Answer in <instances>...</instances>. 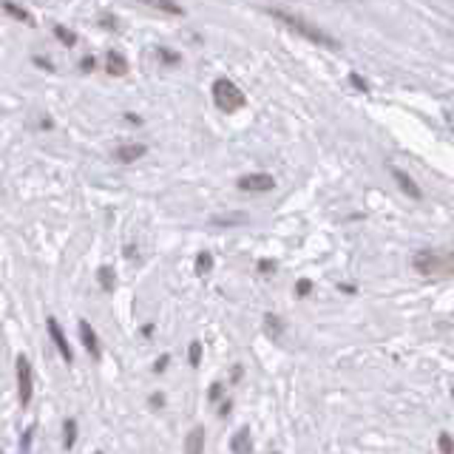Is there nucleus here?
Returning a JSON list of instances; mask_svg holds the SVG:
<instances>
[{
  "mask_svg": "<svg viewBox=\"0 0 454 454\" xmlns=\"http://www.w3.org/2000/svg\"><path fill=\"white\" fill-rule=\"evenodd\" d=\"M267 12H270L276 21H281L284 26H290L293 32H298L301 37H307V40H313V43H318V46H327V49H341V43H338L332 35H327L324 29L313 26V23L304 21V18H296V15H290V12L279 9V6H267Z\"/></svg>",
  "mask_w": 454,
  "mask_h": 454,
  "instance_id": "1",
  "label": "nucleus"
},
{
  "mask_svg": "<svg viewBox=\"0 0 454 454\" xmlns=\"http://www.w3.org/2000/svg\"><path fill=\"white\" fill-rule=\"evenodd\" d=\"M213 103H216V108L219 111H239L248 100H245V91L233 83V80H227V77H221V80H216L213 83Z\"/></svg>",
  "mask_w": 454,
  "mask_h": 454,
  "instance_id": "2",
  "label": "nucleus"
},
{
  "mask_svg": "<svg viewBox=\"0 0 454 454\" xmlns=\"http://www.w3.org/2000/svg\"><path fill=\"white\" fill-rule=\"evenodd\" d=\"M18 395L23 406H29L35 395V375H32V363L26 355H18Z\"/></svg>",
  "mask_w": 454,
  "mask_h": 454,
  "instance_id": "3",
  "label": "nucleus"
},
{
  "mask_svg": "<svg viewBox=\"0 0 454 454\" xmlns=\"http://www.w3.org/2000/svg\"><path fill=\"white\" fill-rule=\"evenodd\" d=\"M273 187H276V179L270 173H250L239 179V190H248V193H270Z\"/></svg>",
  "mask_w": 454,
  "mask_h": 454,
  "instance_id": "4",
  "label": "nucleus"
},
{
  "mask_svg": "<svg viewBox=\"0 0 454 454\" xmlns=\"http://www.w3.org/2000/svg\"><path fill=\"white\" fill-rule=\"evenodd\" d=\"M412 267H414L417 273H423V276H431V273L440 270V256H437L434 250L423 248V250H417V253L412 256Z\"/></svg>",
  "mask_w": 454,
  "mask_h": 454,
  "instance_id": "5",
  "label": "nucleus"
},
{
  "mask_svg": "<svg viewBox=\"0 0 454 454\" xmlns=\"http://www.w3.org/2000/svg\"><path fill=\"white\" fill-rule=\"evenodd\" d=\"M46 327H49V335H52L54 347L60 349L63 361H66V363H71V361H74V352H71V344H69V338H66V332H63L60 321H57V318H49V321H46Z\"/></svg>",
  "mask_w": 454,
  "mask_h": 454,
  "instance_id": "6",
  "label": "nucleus"
},
{
  "mask_svg": "<svg viewBox=\"0 0 454 454\" xmlns=\"http://www.w3.org/2000/svg\"><path fill=\"white\" fill-rule=\"evenodd\" d=\"M250 221V213L248 210H227V213H216L207 219V224L213 227H239V224H248Z\"/></svg>",
  "mask_w": 454,
  "mask_h": 454,
  "instance_id": "7",
  "label": "nucleus"
},
{
  "mask_svg": "<svg viewBox=\"0 0 454 454\" xmlns=\"http://www.w3.org/2000/svg\"><path fill=\"white\" fill-rule=\"evenodd\" d=\"M148 153V145H142V142H131V145H120L117 151H114V162H120V165H131V162H136L139 156H145Z\"/></svg>",
  "mask_w": 454,
  "mask_h": 454,
  "instance_id": "8",
  "label": "nucleus"
},
{
  "mask_svg": "<svg viewBox=\"0 0 454 454\" xmlns=\"http://www.w3.org/2000/svg\"><path fill=\"white\" fill-rule=\"evenodd\" d=\"M389 173L395 176V182H397V187H400V190H403L406 196H412V199H423V190L417 187V182H414V179H412L409 173H403V170H400V168H395V165L389 168Z\"/></svg>",
  "mask_w": 454,
  "mask_h": 454,
  "instance_id": "9",
  "label": "nucleus"
},
{
  "mask_svg": "<svg viewBox=\"0 0 454 454\" xmlns=\"http://www.w3.org/2000/svg\"><path fill=\"white\" fill-rule=\"evenodd\" d=\"M80 338H83L86 352L97 361V358H100V341H97V332H94V327H91L88 321H80Z\"/></svg>",
  "mask_w": 454,
  "mask_h": 454,
  "instance_id": "10",
  "label": "nucleus"
},
{
  "mask_svg": "<svg viewBox=\"0 0 454 454\" xmlns=\"http://www.w3.org/2000/svg\"><path fill=\"white\" fill-rule=\"evenodd\" d=\"M231 451L233 454H250L253 451V437H250V429H239L233 437H231Z\"/></svg>",
  "mask_w": 454,
  "mask_h": 454,
  "instance_id": "11",
  "label": "nucleus"
},
{
  "mask_svg": "<svg viewBox=\"0 0 454 454\" xmlns=\"http://www.w3.org/2000/svg\"><path fill=\"white\" fill-rule=\"evenodd\" d=\"M105 71L111 74V77H122V74H128V60L120 54V52H108L105 54Z\"/></svg>",
  "mask_w": 454,
  "mask_h": 454,
  "instance_id": "12",
  "label": "nucleus"
},
{
  "mask_svg": "<svg viewBox=\"0 0 454 454\" xmlns=\"http://www.w3.org/2000/svg\"><path fill=\"white\" fill-rule=\"evenodd\" d=\"M204 451V429L193 426L185 437V454H202Z\"/></svg>",
  "mask_w": 454,
  "mask_h": 454,
  "instance_id": "13",
  "label": "nucleus"
},
{
  "mask_svg": "<svg viewBox=\"0 0 454 454\" xmlns=\"http://www.w3.org/2000/svg\"><path fill=\"white\" fill-rule=\"evenodd\" d=\"M264 332H267L270 338H281V335H284V321H281L276 313H267V315H264Z\"/></svg>",
  "mask_w": 454,
  "mask_h": 454,
  "instance_id": "14",
  "label": "nucleus"
},
{
  "mask_svg": "<svg viewBox=\"0 0 454 454\" xmlns=\"http://www.w3.org/2000/svg\"><path fill=\"white\" fill-rule=\"evenodd\" d=\"M97 281H100V287H103L105 293H114V290H117V273H114L111 267H100V270H97Z\"/></svg>",
  "mask_w": 454,
  "mask_h": 454,
  "instance_id": "15",
  "label": "nucleus"
},
{
  "mask_svg": "<svg viewBox=\"0 0 454 454\" xmlns=\"http://www.w3.org/2000/svg\"><path fill=\"white\" fill-rule=\"evenodd\" d=\"M4 12H6V15H12V18H18L21 23H29V26H35V18H32V12H29V9H23V6H18V4H4Z\"/></svg>",
  "mask_w": 454,
  "mask_h": 454,
  "instance_id": "16",
  "label": "nucleus"
},
{
  "mask_svg": "<svg viewBox=\"0 0 454 454\" xmlns=\"http://www.w3.org/2000/svg\"><path fill=\"white\" fill-rule=\"evenodd\" d=\"M77 443V420L74 417H69L66 423H63V448H69L71 451V446Z\"/></svg>",
  "mask_w": 454,
  "mask_h": 454,
  "instance_id": "17",
  "label": "nucleus"
},
{
  "mask_svg": "<svg viewBox=\"0 0 454 454\" xmlns=\"http://www.w3.org/2000/svg\"><path fill=\"white\" fill-rule=\"evenodd\" d=\"M210 270H213V256H210V253H199V256H196V273H199V276H207Z\"/></svg>",
  "mask_w": 454,
  "mask_h": 454,
  "instance_id": "18",
  "label": "nucleus"
},
{
  "mask_svg": "<svg viewBox=\"0 0 454 454\" xmlns=\"http://www.w3.org/2000/svg\"><path fill=\"white\" fill-rule=\"evenodd\" d=\"M54 35H57V40H60L63 46H74V43H77V35H74L71 29H66V26H54Z\"/></svg>",
  "mask_w": 454,
  "mask_h": 454,
  "instance_id": "19",
  "label": "nucleus"
},
{
  "mask_svg": "<svg viewBox=\"0 0 454 454\" xmlns=\"http://www.w3.org/2000/svg\"><path fill=\"white\" fill-rule=\"evenodd\" d=\"M156 54H159V60H162V63H168V66H179V63H182V57H179L176 52L165 49V46H159V49H156Z\"/></svg>",
  "mask_w": 454,
  "mask_h": 454,
  "instance_id": "20",
  "label": "nucleus"
},
{
  "mask_svg": "<svg viewBox=\"0 0 454 454\" xmlns=\"http://www.w3.org/2000/svg\"><path fill=\"white\" fill-rule=\"evenodd\" d=\"M276 270H279V262H276V259H262V262H259V273H262V276H270V273H276Z\"/></svg>",
  "mask_w": 454,
  "mask_h": 454,
  "instance_id": "21",
  "label": "nucleus"
},
{
  "mask_svg": "<svg viewBox=\"0 0 454 454\" xmlns=\"http://www.w3.org/2000/svg\"><path fill=\"white\" fill-rule=\"evenodd\" d=\"M187 358H190V366H199V361H202V344H199V341H193V344H190Z\"/></svg>",
  "mask_w": 454,
  "mask_h": 454,
  "instance_id": "22",
  "label": "nucleus"
},
{
  "mask_svg": "<svg viewBox=\"0 0 454 454\" xmlns=\"http://www.w3.org/2000/svg\"><path fill=\"white\" fill-rule=\"evenodd\" d=\"M437 443H440V454H451V434L448 431H440Z\"/></svg>",
  "mask_w": 454,
  "mask_h": 454,
  "instance_id": "23",
  "label": "nucleus"
},
{
  "mask_svg": "<svg viewBox=\"0 0 454 454\" xmlns=\"http://www.w3.org/2000/svg\"><path fill=\"white\" fill-rule=\"evenodd\" d=\"M349 83H352V86H355V88H358V91H363V94H366V91H369V83H366V80H363V77H361V74H355V71H352V74H349Z\"/></svg>",
  "mask_w": 454,
  "mask_h": 454,
  "instance_id": "24",
  "label": "nucleus"
},
{
  "mask_svg": "<svg viewBox=\"0 0 454 454\" xmlns=\"http://www.w3.org/2000/svg\"><path fill=\"white\" fill-rule=\"evenodd\" d=\"M310 290H313V281H310V279H301V281L296 284V296H298V298L310 296Z\"/></svg>",
  "mask_w": 454,
  "mask_h": 454,
  "instance_id": "25",
  "label": "nucleus"
},
{
  "mask_svg": "<svg viewBox=\"0 0 454 454\" xmlns=\"http://www.w3.org/2000/svg\"><path fill=\"white\" fill-rule=\"evenodd\" d=\"M159 12H170V15H185V9L182 6H176V4H153Z\"/></svg>",
  "mask_w": 454,
  "mask_h": 454,
  "instance_id": "26",
  "label": "nucleus"
},
{
  "mask_svg": "<svg viewBox=\"0 0 454 454\" xmlns=\"http://www.w3.org/2000/svg\"><path fill=\"white\" fill-rule=\"evenodd\" d=\"M97 69V57H83V63H80V71L83 74H91Z\"/></svg>",
  "mask_w": 454,
  "mask_h": 454,
  "instance_id": "27",
  "label": "nucleus"
},
{
  "mask_svg": "<svg viewBox=\"0 0 454 454\" xmlns=\"http://www.w3.org/2000/svg\"><path fill=\"white\" fill-rule=\"evenodd\" d=\"M221 389H224L221 383H213L210 392H207V397H210V400H219V397H221Z\"/></svg>",
  "mask_w": 454,
  "mask_h": 454,
  "instance_id": "28",
  "label": "nucleus"
},
{
  "mask_svg": "<svg viewBox=\"0 0 454 454\" xmlns=\"http://www.w3.org/2000/svg\"><path fill=\"white\" fill-rule=\"evenodd\" d=\"M168 361H170V358H168V355H162V358H159V361L153 363V372H165V366H168Z\"/></svg>",
  "mask_w": 454,
  "mask_h": 454,
  "instance_id": "29",
  "label": "nucleus"
},
{
  "mask_svg": "<svg viewBox=\"0 0 454 454\" xmlns=\"http://www.w3.org/2000/svg\"><path fill=\"white\" fill-rule=\"evenodd\" d=\"M162 403H165V397H162L159 392H153V395H151V406H153V409H159Z\"/></svg>",
  "mask_w": 454,
  "mask_h": 454,
  "instance_id": "30",
  "label": "nucleus"
},
{
  "mask_svg": "<svg viewBox=\"0 0 454 454\" xmlns=\"http://www.w3.org/2000/svg\"><path fill=\"white\" fill-rule=\"evenodd\" d=\"M35 63H37L40 69H49V71H54V66H52V63H49L46 57H35Z\"/></svg>",
  "mask_w": 454,
  "mask_h": 454,
  "instance_id": "31",
  "label": "nucleus"
},
{
  "mask_svg": "<svg viewBox=\"0 0 454 454\" xmlns=\"http://www.w3.org/2000/svg\"><path fill=\"white\" fill-rule=\"evenodd\" d=\"M231 406H233L231 400H224V403H221V409H219V414H221V417H224V414H231Z\"/></svg>",
  "mask_w": 454,
  "mask_h": 454,
  "instance_id": "32",
  "label": "nucleus"
},
{
  "mask_svg": "<svg viewBox=\"0 0 454 454\" xmlns=\"http://www.w3.org/2000/svg\"><path fill=\"white\" fill-rule=\"evenodd\" d=\"M338 290H341V293H347V296H355V287H352V284H341Z\"/></svg>",
  "mask_w": 454,
  "mask_h": 454,
  "instance_id": "33",
  "label": "nucleus"
},
{
  "mask_svg": "<svg viewBox=\"0 0 454 454\" xmlns=\"http://www.w3.org/2000/svg\"><path fill=\"white\" fill-rule=\"evenodd\" d=\"M125 120H128V122H131V125H139V122H142V120H139V117H136V114H125Z\"/></svg>",
  "mask_w": 454,
  "mask_h": 454,
  "instance_id": "34",
  "label": "nucleus"
},
{
  "mask_svg": "<svg viewBox=\"0 0 454 454\" xmlns=\"http://www.w3.org/2000/svg\"><path fill=\"white\" fill-rule=\"evenodd\" d=\"M94 454H103V451H94Z\"/></svg>",
  "mask_w": 454,
  "mask_h": 454,
  "instance_id": "35",
  "label": "nucleus"
}]
</instances>
